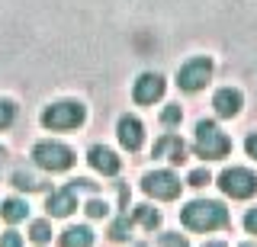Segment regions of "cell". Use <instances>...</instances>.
Returning <instances> with one entry per match:
<instances>
[{
    "label": "cell",
    "mask_w": 257,
    "mask_h": 247,
    "mask_svg": "<svg viewBox=\"0 0 257 247\" xmlns=\"http://www.w3.org/2000/svg\"><path fill=\"white\" fill-rule=\"evenodd\" d=\"M180 218L193 231H215L228 225V209L222 202H212V199H196L180 212Z\"/></svg>",
    "instance_id": "1"
},
{
    "label": "cell",
    "mask_w": 257,
    "mask_h": 247,
    "mask_svg": "<svg viewBox=\"0 0 257 247\" xmlns=\"http://www.w3.org/2000/svg\"><path fill=\"white\" fill-rule=\"evenodd\" d=\"M84 106L74 100H61V103H52V106L42 113V125L45 129H55V132H68V129H77L84 122Z\"/></svg>",
    "instance_id": "2"
},
{
    "label": "cell",
    "mask_w": 257,
    "mask_h": 247,
    "mask_svg": "<svg viewBox=\"0 0 257 247\" xmlns=\"http://www.w3.org/2000/svg\"><path fill=\"white\" fill-rule=\"evenodd\" d=\"M228 151H231V141L225 138V132H219L215 122H199L196 125V154L199 157L215 161V157H225Z\"/></svg>",
    "instance_id": "3"
},
{
    "label": "cell",
    "mask_w": 257,
    "mask_h": 247,
    "mask_svg": "<svg viewBox=\"0 0 257 247\" xmlns=\"http://www.w3.org/2000/svg\"><path fill=\"white\" fill-rule=\"evenodd\" d=\"M32 157H36V164L42 167V170H68L71 164H74V151L68 145H61V141H39L36 148H32Z\"/></svg>",
    "instance_id": "4"
},
{
    "label": "cell",
    "mask_w": 257,
    "mask_h": 247,
    "mask_svg": "<svg viewBox=\"0 0 257 247\" xmlns=\"http://www.w3.org/2000/svg\"><path fill=\"white\" fill-rule=\"evenodd\" d=\"M219 186L231 199H247V196L257 193V177L251 170H244V167H231V170H225L219 177Z\"/></svg>",
    "instance_id": "5"
},
{
    "label": "cell",
    "mask_w": 257,
    "mask_h": 247,
    "mask_svg": "<svg viewBox=\"0 0 257 247\" xmlns=\"http://www.w3.org/2000/svg\"><path fill=\"white\" fill-rule=\"evenodd\" d=\"M209 77H212V61L209 58H193L177 71V84H180V90H187V93L203 90L209 84Z\"/></svg>",
    "instance_id": "6"
},
{
    "label": "cell",
    "mask_w": 257,
    "mask_h": 247,
    "mask_svg": "<svg viewBox=\"0 0 257 247\" xmlns=\"http://www.w3.org/2000/svg\"><path fill=\"white\" fill-rule=\"evenodd\" d=\"M142 186H145V193L155 196V199H177V196H180V180H177L171 170H155V173H148Z\"/></svg>",
    "instance_id": "7"
},
{
    "label": "cell",
    "mask_w": 257,
    "mask_h": 247,
    "mask_svg": "<svg viewBox=\"0 0 257 247\" xmlns=\"http://www.w3.org/2000/svg\"><path fill=\"white\" fill-rule=\"evenodd\" d=\"M161 93H164V77H161V74H142L139 81H135L132 97H135V103L148 106V103H155Z\"/></svg>",
    "instance_id": "8"
},
{
    "label": "cell",
    "mask_w": 257,
    "mask_h": 247,
    "mask_svg": "<svg viewBox=\"0 0 257 247\" xmlns=\"http://www.w3.org/2000/svg\"><path fill=\"white\" fill-rule=\"evenodd\" d=\"M119 141H122V148H128V151L142 148L145 129H142V122L135 116H122V119H119Z\"/></svg>",
    "instance_id": "9"
},
{
    "label": "cell",
    "mask_w": 257,
    "mask_h": 247,
    "mask_svg": "<svg viewBox=\"0 0 257 247\" xmlns=\"http://www.w3.org/2000/svg\"><path fill=\"white\" fill-rule=\"evenodd\" d=\"M90 167H93V170H100V173H106V177H112V173H119L122 161H119L109 148L96 145V148H90Z\"/></svg>",
    "instance_id": "10"
},
{
    "label": "cell",
    "mask_w": 257,
    "mask_h": 247,
    "mask_svg": "<svg viewBox=\"0 0 257 247\" xmlns=\"http://www.w3.org/2000/svg\"><path fill=\"white\" fill-rule=\"evenodd\" d=\"M155 157H167V161H174V164H183L187 161V148H183V141L177 138V135H164L155 145Z\"/></svg>",
    "instance_id": "11"
},
{
    "label": "cell",
    "mask_w": 257,
    "mask_h": 247,
    "mask_svg": "<svg viewBox=\"0 0 257 247\" xmlns=\"http://www.w3.org/2000/svg\"><path fill=\"white\" fill-rule=\"evenodd\" d=\"M212 106H215V113H219V116L231 119V116H238V113H241V93H238V90H231V87H225V90L215 93Z\"/></svg>",
    "instance_id": "12"
},
{
    "label": "cell",
    "mask_w": 257,
    "mask_h": 247,
    "mask_svg": "<svg viewBox=\"0 0 257 247\" xmlns=\"http://www.w3.org/2000/svg\"><path fill=\"white\" fill-rule=\"evenodd\" d=\"M74 209H77L74 189H58V193L48 196V212H52V215H71Z\"/></svg>",
    "instance_id": "13"
},
{
    "label": "cell",
    "mask_w": 257,
    "mask_h": 247,
    "mask_svg": "<svg viewBox=\"0 0 257 247\" xmlns=\"http://www.w3.org/2000/svg\"><path fill=\"white\" fill-rule=\"evenodd\" d=\"M93 244V231L87 225H77V228H68L61 234V247H90Z\"/></svg>",
    "instance_id": "14"
},
{
    "label": "cell",
    "mask_w": 257,
    "mask_h": 247,
    "mask_svg": "<svg viewBox=\"0 0 257 247\" xmlns=\"http://www.w3.org/2000/svg\"><path fill=\"white\" fill-rule=\"evenodd\" d=\"M0 215H4L7 221H23L29 215V205L23 202V199H7V202L0 205Z\"/></svg>",
    "instance_id": "15"
},
{
    "label": "cell",
    "mask_w": 257,
    "mask_h": 247,
    "mask_svg": "<svg viewBox=\"0 0 257 247\" xmlns=\"http://www.w3.org/2000/svg\"><path fill=\"white\" fill-rule=\"evenodd\" d=\"M135 221L145 225V228H155L158 221H161V215L155 209H148V205H139V209H135Z\"/></svg>",
    "instance_id": "16"
},
{
    "label": "cell",
    "mask_w": 257,
    "mask_h": 247,
    "mask_svg": "<svg viewBox=\"0 0 257 247\" xmlns=\"http://www.w3.org/2000/svg\"><path fill=\"white\" fill-rule=\"evenodd\" d=\"M13 186H20V189H39V180L32 177V173H26V170H16L13 173Z\"/></svg>",
    "instance_id": "17"
},
{
    "label": "cell",
    "mask_w": 257,
    "mask_h": 247,
    "mask_svg": "<svg viewBox=\"0 0 257 247\" xmlns=\"http://www.w3.org/2000/svg\"><path fill=\"white\" fill-rule=\"evenodd\" d=\"M13 119H16V106L10 100H0V129H7Z\"/></svg>",
    "instance_id": "18"
},
{
    "label": "cell",
    "mask_w": 257,
    "mask_h": 247,
    "mask_svg": "<svg viewBox=\"0 0 257 247\" xmlns=\"http://www.w3.org/2000/svg\"><path fill=\"white\" fill-rule=\"evenodd\" d=\"M29 237H32L36 244H45L48 237H52V228H48L45 221H36V225H32V231H29Z\"/></svg>",
    "instance_id": "19"
},
{
    "label": "cell",
    "mask_w": 257,
    "mask_h": 247,
    "mask_svg": "<svg viewBox=\"0 0 257 247\" xmlns=\"http://www.w3.org/2000/svg\"><path fill=\"white\" fill-rule=\"evenodd\" d=\"M180 106H167L164 109V113H161V122H164V125H174V122H180Z\"/></svg>",
    "instance_id": "20"
},
{
    "label": "cell",
    "mask_w": 257,
    "mask_h": 247,
    "mask_svg": "<svg viewBox=\"0 0 257 247\" xmlns=\"http://www.w3.org/2000/svg\"><path fill=\"white\" fill-rule=\"evenodd\" d=\"M0 247H23V237L16 231H7V234H0Z\"/></svg>",
    "instance_id": "21"
},
{
    "label": "cell",
    "mask_w": 257,
    "mask_h": 247,
    "mask_svg": "<svg viewBox=\"0 0 257 247\" xmlns=\"http://www.w3.org/2000/svg\"><path fill=\"white\" fill-rule=\"evenodd\" d=\"M209 183V170H193L190 173V186H206Z\"/></svg>",
    "instance_id": "22"
},
{
    "label": "cell",
    "mask_w": 257,
    "mask_h": 247,
    "mask_svg": "<svg viewBox=\"0 0 257 247\" xmlns=\"http://www.w3.org/2000/svg\"><path fill=\"white\" fill-rule=\"evenodd\" d=\"M161 247H187V241L177 234H161Z\"/></svg>",
    "instance_id": "23"
},
{
    "label": "cell",
    "mask_w": 257,
    "mask_h": 247,
    "mask_svg": "<svg viewBox=\"0 0 257 247\" xmlns=\"http://www.w3.org/2000/svg\"><path fill=\"white\" fill-rule=\"evenodd\" d=\"M244 228L251 231V234H257V209H251V212L244 215Z\"/></svg>",
    "instance_id": "24"
},
{
    "label": "cell",
    "mask_w": 257,
    "mask_h": 247,
    "mask_svg": "<svg viewBox=\"0 0 257 247\" xmlns=\"http://www.w3.org/2000/svg\"><path fill=\"white\" fill-rule=\"evenodd\" d=\"M87 212H90L93 218H100V215H106V202H96V199H93V202L87 205Z\"/></svg>",
    "instance_id": "25"
},
{
    "label": "cell",
    "mask_w": 257,
    "mask_h": 247,
    "mask_svg": "<svg viewBox=\"0 0 257 247\" xmlns=\"http://www.w3.org/2000/svg\"><path fill=\"white\" fill-rule=\"evenodd\" d=\"M125 228H128V218L116 221V225H112V237H116V241H122V237H125Z\"/></svg>",
    "instance_id": "26"
},
{
    "label": "cell",
    "mask_w": 257,
    "mask_h": 247,
    "mask_svg": "<svg viewBox=\"0 0 257 247\" xmlns=\"http://www.w3.org/2000/svg\"><path fill=\"white\" fill-rule=\"evenodd\" d=\"M244 148H247V154H251L254 161H257V135H251V138L244 141Z\"/></svg>",
    "instance_id": "27"
},
{
    "label": "cell",
    "mask_w": 257,
    "mask_h": 247,
    "mask_svg": "<svg viewBox=\"0 0 257 247\" xmlns=\"http://www.w3.org/2000/svg\"><path fill=\"white\" fill-rule=\"evenodd\" d=\"M206 247H225V244H206Z\"/></svg>",
    "instance_id": "28"
},
{
    "label": "cell",
    "mask_w": 257,
    "mask_h": 247,
    "mask_svg": "<svg viewBox=\"0 0 257 247\" xmlns=\"http://www.w3.org/2000/svg\"><path fill=\"white\" fill-rule=\"evenodd\" d=\"M241 247H254V244H241Z\"/></svg>",
    "instance_id": "29"
}]
</instances>
